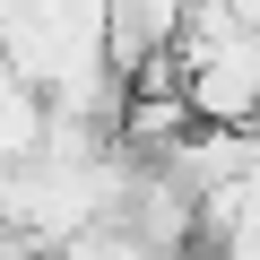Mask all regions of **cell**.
<instances>
[{
  "label": "cell",
  "instance_id": "6da1fadb",
  "mask_svg": "<svg viewBox=\"0 0 260 260\" xmlns=\"http://www.w3.org/2000/svg\"><path fill=\"white\" fill-rule=\"evenodd\" d=\"M44 139H52V95H44L18 61H0V174L35 165Z\"/></svg>",
  "mask_w": 260,
  "mask_h": 260
},
{
  "label": "cell",
  "instance_id": "7a4b0ae2",
  "mask_svg": "<svg viewBox=\"0 0 260 260\" xmlns=\"http://www.w3.org/2000/svg\"><path fill=\"white\" fill-rule=\"evenodd\" d=\"M0 260H52V251H0Z\"/></svg>",
  "mask_w": 260,
  "mask_h": 260
}]
</instances>
